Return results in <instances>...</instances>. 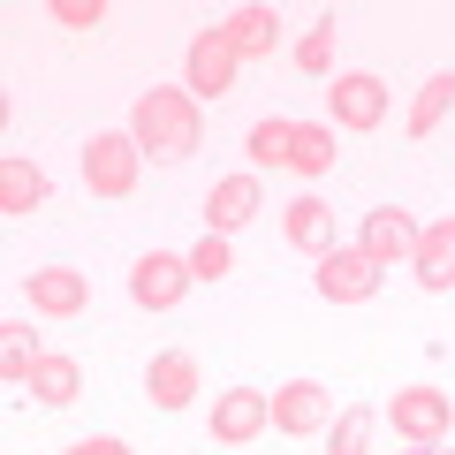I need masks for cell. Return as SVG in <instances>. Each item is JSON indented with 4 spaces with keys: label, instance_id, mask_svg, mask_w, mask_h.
Here are the masks:
<instances>
[{
    "label": "cell",
    "instance_id": "ac0fdd59",
    "mask_svg": "<svg viewBox=\"0 0 455 455\" xmlns=\"http://www.w3.org/2000/svg\"><path fill=\"white\" fill-rule=\"evenodd\" d=\"M289 175H304V182H326V175H334V122H296Z\"/></svg>",
    "mask_w": 455,
    "mask_h": 455
},
{
    "label": "cell",
    "instance_id": "5bb4252c",
    "mask_svg": "<svg viewBox=\"0 0 455 455\" xmlns=\"http://www.w3.org/2000/svg\"><path fill=\"white\" fill-rule=\"evenodd\" d=\"M145 395H152V410H190V395H197V357H190V349H167V357H152Z\"/></svg>",
    "mask_w": 455,
    "mask_h": 455
},
{
    "label": "cell",
    "instance_id": "d6986e66",
    "mask_svg": "<svg viewBox=\"0 0 455 455\" xmlns=\"http://www.w3.org/2000/svg\"><path fill=\"white\" fill-rule=\"evenodd\" d=\"M38 357H46V349H38V334H31L23 319H8V326H0V379H8V387H31Z\"/></svg>",
    "mask_w": 455,
    "mask_h": 455
},
{
    "label": "cell",
    "instance_id": "9c48e42d",
    "mask_svg": "<svg viewBox=\"0 0 455 455\" xmlns=\"http://www.w3.org/2000/svg\"><path fill=\"white\" fill-rule=\"evenodd\" d=\"M326 114H334L341 130H379V122H387V84L364 76V68H349V76H334V92H326Z\"/></svg>",
    "mask_w": 455,
    "mask_h": 455
},
{
    "label": "cell",
    "instance_id": "2e32d148",
    "mask_svg": "<svg viewBox=\"0 0 455 455\" xmlns=\"http://www.w3.org/2000/svg\"><path fill=\"white\" fill-rule=\"evenodd\" d=\"M220 38L235 46V61H259V53H274V38H281V16L266 8V0H251V8H235V16L220 23Z\"/></svg>",
    "mask_w": 455,
    "mask_h": 455
},
{
    "label": "cell",
    "instance_id": "30bf717a",
    "mask_svg": "<svg viewBox=\"0 0 455 455\" xmlns=\"http://www.w3.org/2000/svg\"><path fill=\"white\" fill-rule=\"evenodd\" d=\"M23 296L46 319H76L92 304V274H76V266H38V274H23Z\"/></svg>",
    "mask_w": 455,
    "mask_h": 455
},
{
    "label": "cell",
    "instance_id": "7c38bea8",
    "mask_svg": "<svg viewBox=\"0 0 455 455\" xmlns=\"http://www.w3.org/2000/svg\"><path fill=\"white\" fill-rule=\"evenodd\" d=\"M357 251L379 266V274H387L395 259H410V251H418V220H410V212H395V205L364 212V235H357Z\"/></svg>",
    "mask_w": 455,
    "mask_h": 455
},
{
    "label": "cell",
    "instance_id": "3957f363",
    "mask_svg": "<svg viewBox=\"0 0 455 455\" xmlns=\"http://www.w3.org/2000/svg\"><path fill=\"white\" fill-rule=\"evenodd\" d=\"M387 425L403 440H418V448H440L448 440V425H455V403L440 387H395L387 395Z\"/></svg>",
    "mask_w": 455,
    "mask_h": 455
},
{
    "label": "cell",
    "instance_id": "7a4b0ae2",
    "mask_svg": "<svg viewBox=\"0 0 455 455\" xmlns=\"http://www.w3.org/2000/svg\"><path fill=\"white\" fill-rule=\"evenodd\" d=\"M137 167H145V152H137L130 130H99L92 145H84V182H92V197H130Z\"/></svg>",
    "mask_w": 455,
    "mask_h": 455
},
{
    "label": "cell",
    "instance_id": "d4e9b609",
    "mask_svg": "<svg viewBox=\"0 0 455 455\" xmlns=\"http://www.w3.org/2000/svg\"><path fill=\"white\" fill-rule=\"evenodd\" d=\"M228 266H235V259H228V235H212V228H205V235L190 243V274H197V281H220Z\"/></svg>",
    "mask_w": 455,
    "mask_h": 455
},
{
    "label": "cell",
    "instance_id": "cb8c5ba5",
    "mask_svg": "<svg viewBox=\"0 0 455 455\" xmlns=\"http://www.w3.org/2000/svg\"><path fill=\"white\" fill-rule=\"evenodd\" d=\"M364 440H372V410L349 403V410L334 418V448H326V455H364Z\"/></svg>",
    "mask_w": 455,
    "mask_h": 455
},
{
    "label": "cell",
    "instance_id": "83f0119b",
    "mask_svg": "<svg viewBox=\"0 0 455 455\" xmlns=\"http://www.w3.org/2000/svg\"><path fill=\"white\" fill-rule=\"evenodd\" d=\"M418 455H433V448H418Z\"/></svg>",
    "mask_w": 455,
    "mask_h": 455
},
{
    "label": "cell",
    "instance_id": "4316f807",
    "mask_svg": "<svg viewBox=\"0 0 455 455\" xmlns=\"http://www.w3.org/2000/svg\"><path fill=\"white\" fill-rule=\"evenodd\" d=\"M61 455H130V448H122V440H107V433H99V440H76V448H61Z\"/></svg>",
    "mask_w": 455,
    "mask_h": 455
},
{
    "label": "cell",
    "instance_id": "6da1fadb",
    "mask_svg": "<svg viewBox=\"0 0 455 455\" xmlns=\"http://www.w3.org/2000/svg\"><path fill=\"white\" fill-rule=\"evenodd\" d=\"M130 137H137V152H145V160H160V167L190 160V152L205 145V114H197L190 84H182V92L152 84V92H145V99L130 107Z\"/></svg>",
    "mask_w": 455,
    "mask_h": 455
},
{
    "label": "cell",
    "instance_id": "ba28073f",
    "mask_svg": "<svg viewBox=\"0 0 455 455\" xmlns=\"http://www.w3.org/2000/svg\"><path fill=\"white\" fill-rule=\"evenodd\" d=\"M334 425V395L319 387V379H289V387H274V433L304 440V433H326Z\"/></svg>",
    "mask_w": 455,
    "mask_h": 455
},
{
    "label": "cell",
    "instance_id": "277c9868",
    "mask_svg": "<svg viewBox=\"0 0 455 455\" xmlns=\"http://www.w3.org/2000/svg\"><path fill=\"white\" fill-rule=\"evenodd\" d=\"M190 281H197L190 259H175V251H145V259L130 266V296L145 311H175L182 296H190Z\"/></svg>",
    "mask_w": 455,
    "mask_h": 455
},
{
    "label": "cell",
    "instance_id": "5b68a950",
    "mask_svg": "<svg viewBox=\"0 0 455 455\" xmlns=\"http://www.w3.org/2000/svg\"><path fill=\"white\" fill-rule=\"evenodd\" d=\"M235 46H228L220 31H197L190 38V53H182V76H190V99H228L235 92Z\"/></svg>",
    "mask_w": 455,
    "mask_h": 455
},
{
    "label": "cell",
    "instance_id": "484cf974",
    "mask_svg": "<svg viewBox=\"0 0 455 455\" xmlns=\"http://www.w3.org/2000/svg\"><path fill=\"white\" fill-rule=\"evenodd\" d=\"M53 23H68V31H99V23H107V0H53Z\"/></svg>",
    "mask_w": 455,
    "mask_h": 455
},
{
    "label": "cell",
    "instance_id": "e0dca14e",
    "mask_svg": "<svg viewBox=\"0 0 455 455\" xmlns=\"http://www.w3.org/2000/svg\"><path fill=\"white\" fill-rule=\"evenodd\" d=\"M281 228H289V243H296V251H311V259H326V251H334V212H326L311 190L296 197L289 212H281Z\"/></svg>",
    "mask_w": 455,
    "mask_h": 455
},
{
    "label": "cell",
    "instance_id": "603a6c76",
    "mask_svg": "<svg viewBox=\"0 0 455 455\" xmlns=\"http://www.w3.org/2000/svg\"><path fill=\"white\" fill-rule=\"evenodd\" d=\"M334 38L341 31H334V8H326V16L296 38V68H304V76H326V68H334Z\"/></svg>",
    "mask_w": 455,
    "mask_h": 455
},
{
    "label": "cell",
    "instance_id": "ffe728a7",
    "mask_svg": "<svg viewBox=\"0 0 455 455\" xmlns=\"http://www.w3.org/2000/svg\"><path fill=\"white\" fill-rule=\"evenodd\" d=\"M31 395H38L46 410H68V403L84 395V364H76V357H38V372H31Z\"/></svg>",
    "mask_w": 455,
    "mask_h": 455
},
{
    "label": "cell",
    "instance_id": "52a82bcc",
    "mask_svg": "<svg viewBox=\"0 0 455 455\" xmlns=\"http://www.w3.org/2000/svg\"><path fill=\"white\" fill-rule=\"evenodd\" d=\"M311 281H319V296H326V304H364V296L379 289V266L364 259L357 243H334V251L319 259V274H311Z\"/></svg>",
    "mask_w": 455,
    "mask_h": 455
},
{
    "label": "cell",
    "instance_id": "8fae6325",
    "mask_svg": "<svg viewBox=\"0 0 455 455\" xmlns=\"http://www.w3.org/2000/svg\"><path fill=\"white\" fill-rule=\"evenodd\" d=\"M266 212V190H259V175H220L205 190V228L212 235H235L243 220H259Z\"/></svg>",
    "mask_w": 455,
    "mask_h": 455
},
{
    "label": "cell",
    "instance_id": "4fadbf2b",
    "mask_svg": "<svg viewBox=\"0 0 455 455\" xmlns=\"http://www.w3.org/2000/svg\"><path fill=\"white\" fill-rule=\"evenodd\" d=\"M410 266H418V281H425L433 296L455 289V212H448V220H433V228H418V251H410Z\"/></svg>",
    "mask_w": 455,
    "mask_h": 455
},
{
    "label": "cell",
    "instance_id": "8992f818",
    "mask_svg": "<svg viewBox=\"0 0 455 455\" xmlns=\"http://www.w3.org/2000/svg\"><path fill=\"white\" fill-rule=\"evenodd\" d=\"M266 425H274V395L266 387H228L220 403H212V440H220V448H243Z\"/></svg>",
    "mask_w": 455,
    "mask_h": 455
},
{
    "label": "cell",
    "instance_id": "9a60e30c",
    "mask_svg": "<svg viewBox=\"0 0 455 455\" xmlns=\"http://www.w3.org/2000/svg\"><path fill=\"white\" fill-rule=\"evenodd\" d=\"M38 205H46V167L23 160V152H8V160H0V212L23 220V212H38Z\"/></svg>",
    "mask_w": 455,
    "mask_h": 455
},
{
    "label": "cell",
    "instance_id": "7402d4cb",
    "mask_svg": "<svg viewBox=\"0 0 455 455\" xmlns=\"http://www.w3.org/2000/svg\"><path fill=\"white\" fill-rule=\"evenodd\" d=\"M289 152H296V122H289V114L251 122V160H259V167H289Z\"/></svg>",
    "mask_w": 455,
    "mask_h": 455
},
{
    "label": "cell",
    "instance_id": "44dd1931",
    "mask_svg": "<svg viewBox=\"0 0 455 455\" xmlns=\"http://www.w3.org/2000/svg\"><path fill=\"white\" fill-rule=\"evenodd\" d=\"M448 107H455V68H433V76H425V92H418V107H410V137H433Z\"/></svg>",
    "mask_w": 455,
    "mask_h": 455
}]
</instances>
